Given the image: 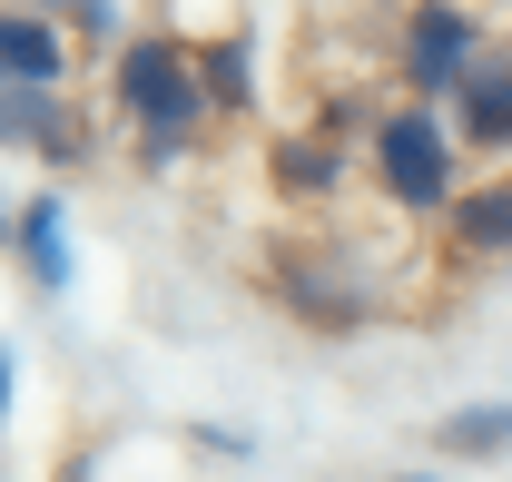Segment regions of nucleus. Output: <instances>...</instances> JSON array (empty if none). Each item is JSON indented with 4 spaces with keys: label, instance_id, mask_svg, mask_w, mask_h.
I'll return each mask as SVG.
<instances>
[{
    "label": "nucleus",
    "instance_id": "obj_1",
    "mask_svg": "<svg viewBox=\"0 0 512 482\" xmlns=\"http://www.w3.org/2000/svg\"><path fill=\"white\" fill-rule=\"evenodd\" d=\"M119 109L148 128V168H168V158H178V138L207 119L197 50H188V40H128V50H119Z\"/></svg>",
    "mask_w": 512,
    "mask_h": 482
},
{
    "label": "nucleus",
    "instance_id": "obj_2",
    "mask_svg": "<svg viewBox=\"0 0 512 482\" xmlns=\"http://www.w3.org/2000/svg\"><path fill=\"white\" fill-rule=\"evenodd\" d=\"M375 168H384V197H394V207H414V217L453 207V138H444L434 109H384Z\"/></svg>",
    "mask_w": 512,
    "mask_h": 482
},
{
    "label": "nucleus",
    "instance_id": "obj_3",
    "mask_svg": "<svg viewBox=\"0 0 512 482\" xmlns=\"http://www.w3.org/2000/svg\"><path fill=\"white\" fill-rule=\"evenodd\" d=\"M266 276H276V296L296 305L306 325H365L375 315V286H365V266L345 246H286Z\"/></svg>",
    "mask_w": 512,
    "mask_h": 482
},
{
    "label": "nucleus",
    "instance_id": "obj_4",
    "mask_svg": "<svg viewBox=\"0 0 512 482\" xmlns=\"http://www.w3.org/2000/svg\"><path fill=\"white\" fill-rule=\"evenodd\" d=\"M473 60H483V20L473 10H414L404 20V79L414 89H463Z\"/></svg>",
    "mask_w": 512,
    "mask_h": 482
},
{
    "label": "nucleus",
    "instance_id": "obj_5",
    "mask_svg": "<svg viewBox=\"0 0 512 482\" xmlns=\"http://www.w3.org/2000/svg\"><path fill=\"white\" fill-rule=\"evenodd\" d=\"M453 99H463V138L473 148H512V40H493L483 60L463 69Z\"/></svg>",
    "mask_w": 512,
    "mask_h": 482
},
{
    "label": "nucleus",
    "instance_id": "obj_6",
    "mask_svg": "<svg viewBox=\"0 0 512 482\" xmlns=\"http://www.w3.org/2000/svg\"><path fill=\"white\" fill-rule=\"evenodd\" d=\"M276 187H286V197H335V187H345V138H335V128L276 138Z\"/></svg>",
    "mask_w": 512,
    "mask_h": 482
},
{
    "label": "nucleus",
    "instance_id": "obj_7",
    "mask_svg": "<svg viewBox=\"0 0 512 482\" xmlns=\"http://www.w3.org/2000/svg\"><path fill=\"white\" fill-rule=\"evenodd\" d=\"M453 246H463V256H512V178L453 197Z\"/></svg>",
    "mask_w": 512,
    "mask_h": 482
},
{
    "label": "nucleus",
    "instance_id": "obj_8",
    "mask_svg": "<svg viewBox=\"0 0 512 482\" xmlns=\"http://www.w3.org/2000/svg\"><path fill=\"white\" fill-rule=\"evenodd\" d=\"M0 69L30 79V89H50V79H60V30H50L40 10H0Z\"/></svg>",
    "mask_w": 512,
    "mask_h": 482
},
{
    "label": "nucleus",
    "instance_id": "obj_9",
    "mask_svg": "<svg viewBox=\"0 0 512 482\" xmlns=\"http://www.w3.org/2000/svg\"><path fill=\"white\" fill-rule=\"evenodd\" d=\"M0 138H40V148H69V128H60V99L0 69Z\"/></svg>",
    "mask_w": 512,
    "mask_h": 482
},
{
    "label": "nucleus",
    "instance_id": "obj_10",
    "mask_svg": "<svg viewBox=\"0 0 512 482\" xmlns=\"http://www.w3.org/2000/svg\"><path fill=\"white\" fill-rule=\"evenodd\" d=\"M197 89H207V119H237V109H247V40L197 50Z\"/></svg>",
    "mask_w": 512,
    "mask_h": 482
},
{
    "label": "nucleus",
    "instance_id": "obj_11",
    "mask_svg": "<svg viewBox=\"0 0 512 482\" xmlns=\"http://www.w3.org/2000/svg\"><path fill=\"white\" fill-rule=\"evenodd\" d=\"M20 237H30V276H40V286H69V237H60V207H50V197L20 217Z\"/></svg>",
    "mask_w": 512,
    "mask_h": 482
},
{
    "label": "nucleus",
    "instance_id": "obj_12",
    "mask_svg": "<svg viewBox=\"0 0 512 482\" xmlns=\"http://www.w3.org/2000/svg\"><path fill=\"white\" fill-rule=\"evenodd\" d=\"M444 453H512V404H473L444 423Z\"/></svg>",
    "mask_w": 512,
    "mask_h": 482
},
{
    "label": "nucleus",
    "instance_id": "obj_13",
    "mask_svg": "<svg viewBox=\"0 0 512 482\" xmlns=\"http://www.w3.org/2000/svg\"><path fill=\"white\" fill-rule=\"evenodd\" d=\"M0 414H10V355H0Z\"/></svg>",
    "mask_w": 512,
    "mask_h": 482
},
{
    "label": "nucleus",
    "instance_id": "obj_14",
    "mask_svg": "<svg viewBox=\"0 0 512 482\" xmlns=\"http://www.w3.org/2000/svg\"><path fill=\"white\" fill-rule=\"evenodd\" d=\"M0 227H10V217H0Z\"/></svg>",
    "mask_w": 512,
    "mask_h": 482
}]
</instances>
